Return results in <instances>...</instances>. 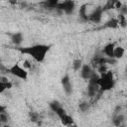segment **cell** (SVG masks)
Instances as JSON below:
<instances>
[{"mask_svg": "<svg viewBox=\"0 0 127 127\" xmlns=\"http://www.w3.org/2000/svg\"><path fill=\"white\" fill-rule=\"evenodd\" d=\"M50 49H51V46L46 45V44H36V45L28 46V47H16L15 48L16 51L20 52L23 55L30 56L37 63L44 62Z\"/></svg>", "mask_w": 127, "mask_h": 127, "instance_id": "obj_1", "label": "cell"}, {"mask_svg": "<svg viewBox=\"0 0 127 127\" xmlns=\"http://www.w3.org/2000/svg\"><path fill=\"white\" fill-rule=\"evenodd\" d=\"M99 79H98V85L100 87L101 91H107L114 87L115 85V79L113 72L111 70H107L103 73H99Z\"/></svg>", "mask_w": 127, "mask_h": 127, "instance_id": "obj_2", "label": "cell"}, {"mask_svg": "<svg viewBox=\"0 0 127 127\" xmlns=\"http://www.w3.org/2000/svg\"><path fill=\"white\" fill-rule=\"evenodd\" d=\"M7 71L10 74H12V75H14V76H16L20 79H24V80L27 79L28 75H29L27 69L25 67L21 66L19 64H14L13 65H11L10 67L7 68Z\"/></svg>", "mask_w": 127, "mask_h": 127, "instance_id": "obj_3", "label": "cell"}, {"mask_svg": "<svg viewBox=\"0 0 127 127\" xmlns=\"http://www.w3.org/2000/svg\"><path fill=\"white\" fill-rule=\"evenodd\" d=\"M74 9H75V3L72 0H64L63 2H60L57 7V10H60L67 15L72 14Z\"/></svg>", "mask_w": 127, "mask_h": 127, "instance_id": "obj_4", "label": "cell"}, {"mask_svg": "<svg viewBox=\"0 0 127 127\" xmlns=\"http://www.w3.org/2000/svg\"><path fill=\"white\" fill-rule=\"evenodd\" d=\"M103 13H104V10H103V7H96L93 9V11L88 15V21L94 23V24H98L101 22L102 20V16H103Z\"/></svg>", "mask_w": 127, "mask_h": 127, "instance_id": "obj_5", "label": "cell"}, {"mask_svg": "<svg viewBox=\"0 0 127 127\" xmlns=\"http://www.w3.org/2000/svg\"><path fill=\"white\" fill-rule=\"evenodd\" d=\"M79 72H80L81 78H83L84 80H87V81H88L89 78L91 77V75H92L93 72H94V68H93L90 64H82V66H81Z\"/></svg>", "mask_w": 127, "mask_h": 127, "instance_id": "obj_6", "label": "cell"}, {"mask_svg": "<svg viewBox=\"0 0 127 127\" xmlns=\"http://www.w3.org/2000/svg\"><path fill=\"white\" fill-rule=\"evenodd\" d=\"M50 108L57 114V116H58L59 118H62L63 116H64L65 114H67L66 111L64 109V107L61 105V103H60L59 101H57V100L52 101V102L50 103Z\"/></svg>", "mask_w": 127, "mask_h": 127, "instance_id": "obj_7", "label": "cell"}, {"mask_svg": "<svg viewBox=\"0 0 127 127\" xmlns=\"http://www.w3.org/2000/svg\"><path fill=\"white\" fill-rule=\"evenodd\" d=\"M61 82H62V86H63V89H64V91L65 92V94H66V95H70V94L72 93V83H71V81H70L69 76H68L67 74L64 75V76L62 77Z\"/></svg>", "mask_w": 127, "mask_h": 127, "instance_id": "obj_8", "label": "cell"}, {"mask_svg": "<svg viewBox=\"0 0 127 127\" xmlns=\"http://www.w3.org/2000/svg\"><path fill=\"white\" fill-rule=\"evenodd\" d=\"M108 61L106 60V58H104L103 56H100V55H95L91 61H90V65L93 67V68H98L100 65H103V64H106Z\"/></svg>", "mask_w": 127, "mask_h": 127, "instance_id": "obj_9", "label": "cell"}, {"mask_svg": "<svg viewBox=\"0 0 127 127\" xmlns=\"http://www.w3.org/2000/svg\"><path fill=\"white\" fill-rule=\"evenodd\" d=\"M103 91L100 90V87L97 83H93V82H88V86H87V94L90 97H95L96 95H99V93H101Z\"/></svg>", "mask_w": 127, "mask_h": 127, "instance_id": "obj_10", "label": "cell"}, {"mask_svg": "<svg viewBox=\"0 0 127 127\" xmlns=\"http://www.w3.org/2000/svg\"><path fill=\"white\" fill-rule=\"evenodd\" d=\"M121 6H122V3L120 0H106V3L103 6V10H104V12L111 10V9L119 10L121 8Z\"/></svg>", "mask_w": 127, "mask_h": 127, "instance_id": "obj_11", "label": "cell"}, {"mask_svg": "<svg viewBox=\"0 0 127 127\" xmlns=\"http://www.w3.org/2000/svg\"><path fill=\"white\" fill-rule=\"evenodd\" d=\"M10 39H11V42H12L15 46L19 47V46L22 44V42H23V40H24V37H23V34H22L21 32H15V33L11 34Z\"/></svg>", "mask_w": 127, "mask_h": 127, "instance_id": "obj_12", "label": "cell"}, {"mask_svg": "<svg viewBox=\"0 0 127 127\" xmlns=\"http://www.w3.org/2000/svg\"><path fill=\"white\" fill-rule=\"evenodd\" d=\"M115 47H116L115 43H108V44L105 45L104 48H103V54H104L106 57H108V58H110V59H113Z\"/></svg>", "mask_w": 127, "mask_h": 127, "instance_id": "obj_13", "label": "cell"}, {"mask_svg": "<svg viewBox=\"0 0 127 127\" xmlns=\"http://www.w3.org/2000/svg\"><path fill=\"white\" fill-rule=\"evenodd\" d=\"M12 87V82L7 80L5 77H1V80H0V91L1 92H4L5 90H8Z\"/></svg>", "mask_w": 127, "mask_h": 127, "instance_id": "obj_14", "label": "cell"}, {"mask_svg": "<svg viewBox=\"0 0 127 127\" xmlns=\"http://www.w3.org/2000/svg\"><path fill=\"white\" fill-rule=\"evenodd\" d=\"M124 54H125V50L123 47L121 46H116L115 49H114V56H113V59L115 60H120L124 57Z\"/></svg>", "mask_w": 127, "mask_h": 127, "instance_id": "obj_15", "label": "cell"}, {"mask_svg": "<svg viewBox=\"0 0 127 127\" xmlns=\"http://www.w3.org/2000/svg\"><path fill=\"white\" fill-rule=\"evenodd\" d=\"M79 17L83 20V21H88V13H87V4H83L80 6L79 8Z\"/></svg>", "mask_w": 127, "mask_h": 127, "instance_id": "obj_16", "label": "cell"}, {"mask_svg": "<svg viewBox=\"0 0 127 127\" xmlns=\"http://www.w3.org/2000/svg\"><path fill=\"white\" fill-rule=\"evenodd\" d=\"M104 28H108V29H116L119 27V23H118V20L117 18H112L110 20H108L104 25H103Z\"/></svg>", "mask_w": 127, "mask_h": 127, "instance_id": "obj_17", "label": "cell"}, {"mask_svg": "<svg viewBox=\"0 0 127 127\" xmlns=\"http://www.w3.org/2000/svg\"><path fill=\"white\" fill-rule=\"evenodd\" d=\"M60 119H61L62 124L64 125V126H71V125H74L73 118H72L70 115H68V114H65L64 116H63V117L60 118Z\"/></svg>", "mask_w": 127, "mask_h": 127, "instance_id": "obj_18", "label": "cell"}, {"mask_svg": "<svg viewBox=\"0 0 127 127\" xmlns=\"http://www.w3.org/2000/svg\"><path fill=\"white\" fill-rule=\"evenodd\" d=\"M59 3H60V0H45V1L43 2V5L45 6V8L57 9Z\"/></svg>", "mask_w": 127, "mask_h": 127, "instance_id": "obj_19", "label": "cell"}, {"mask_svg": "<svg viewBox=\"0 0 127 127\" xmlns=\"http://www.w3.org/2000/svg\"><path fill=\"white\" fill-rule=\"evenodd\" d=\"M123 121H124V116H123L121 113L116 112L115 115L113 116V119H112L113 124H114L115 126H120V125H122Z\"/></svg>", "mask_w": 127, "mask_h": 127, "instance_id": "obj_20", "label": "cell"}, {"mask_svg": "<svg viewBox=\"0 0 127 127\" xmlns=\"http://www.w3.org/2000/svg\"><path fill=\"white\" fill-rule=\"evenodd\" d=\"M82 64H82V61L80 59H75V60H73V62L71 64V66H72V69L74 71H79Z\"/></svg>", "mask_w": 127, "mask_h": 127, "instance_id": "obj_21", "label": "cell"}, {"mask_svg": "<svg viewBox=\"0 0 127 127\" xmlns=\"http://www.w3.org/2000/svg\"><path fill=\"white\" fill-rule=\"evenodd\" d=\"M117 20H118V23H119V27H122V28H125L127 27V19H126V16L119 13V15L116 17Z\"/></svg>", "mask_w": 127, "mask_h": 127, "instance_id": "obj_22", "label": "cell"}, {"mask_svg": "<svg viewBox=\"0 0 127 127\" xmlns=\"http://www.w3.org/2000/svg\"><path fill=\"white\" fill-rule=\"evenodd\" d=\"M8 122V115L6 111H0V123L5 124Z\"/></svg>", "mask_w": 127, "mask_h": 127, "instance_id": "obj_23", "label": "cell"}, {"mask_svg": "<svg viewBox=\"0 0 127 127\" xmlns=\"http://www.w3.org/2000/svg\"><path fill=\"white\" fill-rule=\"evenodd\" d=\"M78 108H79L82 112H85V111L88 110L89 104H88V102H86V101H82V102H80V103L78 104Z\"/></svg>", "mask_w": 127, "mask_h": 127, "instance_id": "obj_24", "label": "cell"}, {"mask_svg": "<svg viewBox=\"0 0 127 127\" xmlns=\"http://www.w3.org/2000/svg\"><path fill=\"white\" fill-rule=\"evenodd\" d=\"M29 116H30V119L32 122H38L39 121V114L35 111H30L29 113Z\"/></svg>", "mask_w": 127, "mask_h": 127, "instance_id": "obj_25", "label": "cell"}, {"mask_svg": "<svg viewBox=\"0 0 127 127\" xmlns=\"http://www.w3.org/2000/svg\"><path fill=\"white\" fill-rule=\"evenodd\" d=\"M119 11H120V13H121V14H123V15L127 16V5L122 4V6H121V8L119 9Z\"/></svg>", "mask_w": 127, "mask_h": 127, "instance_id": "obj_26", "label": "cell"}, {"mask_svg": "<svg viewBox=\"0 0 127 127\" xmlns=\"http://www.w3.org/2000/svg\"><path fill=\"white\" fill-rule=\"evenodd\" d=\"M8 2H9L10 4H12V5H15V4L17 3V0H8Z\"/></svg>", "mask_w": 127, "mask_h": 127, "instance_id": "obj_27", "label": "cell"}]
</instances>
